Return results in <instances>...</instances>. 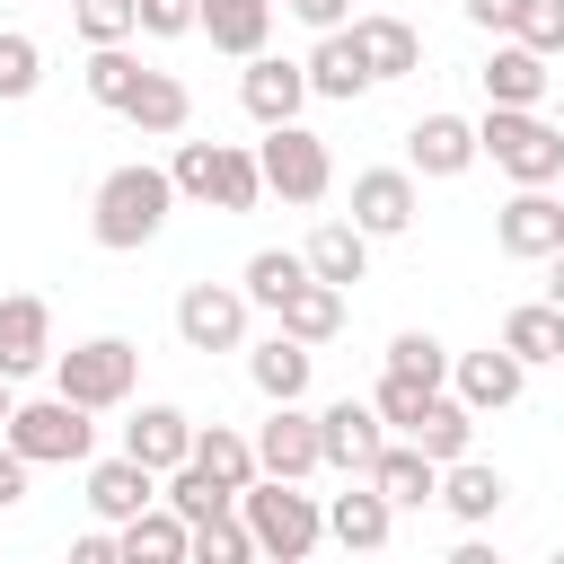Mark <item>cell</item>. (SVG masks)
<instances>
[{"instance_id": "1", "label": "cell", "mask_w": 564, "mask_h": 564, "mask_svg": "<svg viewBox=\"0 0 564 564\" xmlns=\"http://www.w3.org/2000/svg\"><path fill=\"white\" fill-rule=\"evenodd\" d=\"M167 212H176V176L150 167V159H132V167H106V176H97V194H88V238H97L106 256H132V247H150V238L167 229Z\"/></svg>"}, {"instance_id": "2", "label": "cell", "mask_w": 564, "mask_h": 564, "mask_svg": "<svg viewBox=\"0 0 564 564\" xmlns=\"http://www.w3.org/2000/svg\"><path fill=\"white\" fill-rule=\"evenodd\" d=\"M238 520L256 529V555H282V564L317 555V538H326V502L300 494V476H247L238 485Z\"/></svg>"}, {"instance_id": "3", "label": "cell", "mask_w": 564, "mask_h": 564, "mask_svg": "<svg viewBox=\"0 0 564 564\" xmlns=\"http://www.w3.org/2000/svg\"><path fill=\"white\" fill-rule=\"evenodd\" d=\"M476 159H494L511 185H555V176H564V132H555V115H538V106H485Z\"/></svg>"}, {"instance_id": "4", "label": "cell", "mask_w": 564, "mask_h": 564, "mask_svg": "<svg viewBox=\"0 0 564 564\" xmlns=\"http://www.w3.org/2000/svg\"><path fill=\"white\" fill-rule=\"evenodd\" d=\"M167 176H176L185 203H212V212H256V203H264L256 150H238V141H176Z\"/></svg>"}, {"instance_id": "5", "label": "cell", "mask_w": 564, "mask_h": 564, "mask_svg": "<svg viewBox=\"0 0 564 564\" xmlns=\"http://www.w3.org/2000/svg\"><path fill=\"white\" fill-rule=\"evenodd\" d=\"M256 176H264V194H282V203H326V185H335V159H326V141L291 115V123H264V141H256Z\"/></svg>"}, {"instance_id": "6", "label": "cell", "mask_w": 564, "mask_h": 564, "mask_svg": "<svg viewBox=\"0 0 564 564\" xmlns=\"http://www.w3.org/2000/svg\"><path fill=\"white\" fill-rule=\"evenodd\" d=\"M132 379H141V352H132L123 335H88V344L53 352V388H62L70 405H88V414L132 405Z\"/></svg>"}, {"instance_id": "7", "label": "cell", "mask_w": 564, "mask_h": 564, "mask_svg": "<svg viewBox=\"0 0 564 564\" xmlns=\"http://www.w3.org/2000/svg\"><path fill=\"white\" fill-rule=\"evenodd\" d=\"M35 467H88V449H97V423H88V405H70L62 388L53 397H26V405H9V423H0Z\"/></svg>"}, {"instance_id": "8", "label": "cell", "mask_w": 564, "mask_h": 564, "mask_svg": "<svg viewBox=\"0 0 564 564\" xmlns=\"http://www.w3.org/2000/svg\"><path fill=\"white\" fill-rule=\"evenodd\" d=\"M176 335H185V352H238V344H247V291H229V282H185V291H176Z\"/></svg>"}, {"instance_id": "9", "label": "cell", "mask_w": 564, "mask_h": 564, "mask_svg": "<svg viewBox=\"0 0 564 564\" xmlns=\"http://www.w3.org/2000/svg\"><path fill=\"white\" fill-rule=\"evenodd\" d=\"M379 449H388V423H379L370 397H335V405L317 414V458H326L335 476H370Z\"/></svg>"}, {"instance_id": "10", "label": "cell", "mask_w": 564, "mask_h": 564, "mask_svg": "<svg viewBox=\"0 0 564 564\" xmlns=\"http://www.w3.org/2000/svg\"><path fill=\"white\" fill-rule=\"evenodd\" d=\"M326 458H317V414L300 405V397H282L264 423H256V476H317Z\"/></svg>"}, {"instance_id": "11", "label": "cell", "mask_w": 564, "mask_h": 564, "mask_svg": "<svg viewBox=\"0 0 564 564\" xmlns=\"http://www.w3.org/2000/svg\"><path fill=\"white\" fill-rule=\"evenodd\" d=\"M494 247L520 256V264H546V256L564 247V203H555L546 185H520V194L494 212Z\"/></svg>"}, {"instance_id": "12", "label": "cell", "mask_w": 564, "mask_h": 564, "mask_svg": "<svg viewBox=\"0 0 564 564\" xmlns=\"http://www.w3.org/2000/svg\"><path fill=\"white\" fill-rule=\"evenodd\" d=\"M414 212H423L414 167H361V176H352V229H361V238H405Z\"/></svg>"}, {"instance_id": "13", "label": "cell", "mask_w": 564, "mask_h": 564, "mask_svg": "<svg viewBox=\"0 0 564 564\" xmlns=\"http://www.w3.org/2000/svg\"><path fill=\"white\" fill-rule=\"evenodd\" d=\"M159 502V467H141L132 449H115V458H88V511L106 520V529H123L132 511H150Z\"/></svg>"}, {"instance_id": "14", "label": "cell", "mask_w": 564, "mask_h": 564, "mask_svg": "<svg viewBox=\"0 0 564 564\" xmlns=\"http://www.w3.org/2000/svg\"><path fill=\"white\" fill-rule=\"evenodd\" d=\"M388 529H397V502H388L370 476H352V485L326 502V538H335L344 555H379V546H388Z\"/></svg>"}, {"instance_id": "15", "label": "cell", "mask_w": 564, "mask_h": 564, "mask_svg": "<svg viewBox=\"0 0 564 564\" xmlns=\"http://www.w3.org/2000/svg\"><path fill=\"white\" fill-rule=\"evenodd\" d=\"M238 106H247L256 123H291V115L308 106V70L282 62V53H247V70H238Z\"/></svg>"}, {"instance_id": "16", "label": "cell", "mask_w": 564, "mask_h": 564, "mask_svg": "<svg viewBox=\"0 0 564 564\" xmlns=\"http://www.w3.org/2000/svg\"><path fill=\"white\" fill-rule=\"evenodd\" d=\"M449 388H458L476 414H502V405H520L529 361H520V352H502V344H485V352H458V361H449Z\"/></svg>"}, {"instance_id": "17", "label": "cell", "mask_w": 564, "mask_h": 564, "mask_svg": "<svg viewBox=\"0 0 564 564\" xmlns=\"http://www.w3.org/2000/svg\"><path fill=\"white\" fill-rule=\"evenodd\" d=\"M0 370L26 379V370H53V308L35 291H9L0 300Z\"/></svg>"}, {"instance_id": "18", "label": "cell", "mask_w": 564, "mask_h": 564, "mask_svg": "<svg viewBox=\"0 0 564 564\" xmlns=\"http://www.w3.org/2000/svg\"><path fill=\"white\" fill-rule=\"evenodd\" d=\"M115 115H123L132 132H150V141H176V132L194 123V97H185V79H176V70H141V79H132V97H123Z\"/></svg>"}, {"instance_id": "19", "label": "cell", "mask_w": 564, "mask_h": 564, "mask_svg": "<svg viewBox=\"0 0 564 564\" xmlns=\"http://www.w3.org/2000/svg\"><path fill=\"white\" fill-rule=\"evenodd\" d=\"M405 167L414 176H467L476 167V123L467 115H423L405 132Z\"/></svg>"}, {"instance_id": "20", "label": "cell", "mask_w": 564, "mask_h": 564, "mask_svg": "<svg viewBox=\"0 0 564 564\" xmlns=\"http://www.w3.org/2000/svg\"><path fill=\"white\" fill-rule=\"evenodd\" d=\"M405 441H414L423 458H441V467H449V458H467V449H476V405H467L458 388H432V397H423V414L405 423Z\"/></svg>"}, {"instance_id": "21", "label": "cell", "mask_w": 564, "mask_h": 564, "mask_svg": "<svg viewBox=\"0 0 564 564\" xmlns=\"http://www.w3.org/2000/svg\"><path fill=\"white\" fill-rule=\"evenodd\" d=\"M458 529H485L502 502H511V485H502V467H485V458H449L441 467V494H432Z\"/></svg>"}, {"instance_id": "22", "label": "cell", "mask_w": 564, "mask_h": 564, "mask_svg": "<svg viewBox=\"0 0 564 564\" xmlns=\"http://www.w3.org/2000/svg\"><path fill=\"white\" fill-rule=\"evenodd\" d=\"M300 70H308V97H335V106H352L361 88H379V79H370V62H361V44H352V26H326V35H317V53H308Z\"/></svg>"}, {"instance_id": "23", "label": "cell", "mask_w": 564, "mask_h": 564, "mask_svg": "<svg viewBox=\"0 0 564 564\" xmlns=\"http://www.w3.org/2000/svg\"><path fill=\"white\" fill-rule=\"evenodd\" d=\"M476 79H485V106H546V88H555L546 53H529L520 35H511V44H494V62H485Z\"/></svg>"}, {"instance_id": "24", "label": "cell", "mask_w": 564, "mask_h": 564, "mask_svg": "<svg viewBox=\"0 0 564 564\" xmlns=\"http://www.w3.org/2000/svg\"><path fill=\"white\" fill-rule=\"evenodd\" d=\"M194 26L212 35V53L247 62V53H264V35H273V0H194Z\"/></svg>"}, {"instance_id": "25", "label": "cell", "mask_w": 564, "mask_h": 564, "mask_svg": "<svg viewBox=\"0 0 564 564\" xmlns=\"http://www.w3.org/2000/svg\"><path fill=\"white\" fill-rule=\"evenodd\" d=\"M308 370H317V344H300V335H264L256 352H247V379L264 388V405H282V397H308Z\"/></svg>"}, {"instance_id": "26", "label": "cell", "mask_w": 564, "mask_h": 564, "mask_svg": "<svg viewBox=\"0 0 564 564\" xmlns=\"http://www.w3.org/2000/svg\"><path fill=\"white\" fill-rule=\"evenodd\" d=\"M123 449L167 476V467H185V449H194V414H185V405H141V414L123 423Z\"/></svg>"}, {"instance_id": "27", "label": "cell", "mask_w": 564, "mask_h": 564, "mask_svg": "<svg viewBox=\"0 0 564 564\" xmlns=\"http://www.w3.org/2000/svg\"><path fill=\"white\" fill-rule=\"evenodd\" d=\"M370 485H379V494H388L397 511H423V502L441 494V458H423V449H414V441L397 432V441H388V449L370 458Z\"/></svg>"}, {"instance_id": "28", "label": "cell", "mask_w": 564, "mask_h": 564, "mask_svg": "<svg viewBox=\"0 0 564 564\" xmlns=\"http://www.w3.org/2000/svg\"><path fill=\"white\" fill-rule=\"evenodd\" d=\"M273 326H282V335H300V344H335V335H344V291L308 273V282H291V291H282Z\"/></svg>"}, {"instance_id": "29", "label": "cell", "mask_w": 564, "mask_h": 564, "mask_svg": "<svg viewBox=\"0 0 564 564\" xmlns=\"http://www.w3.org/2000/svg\"><path fill=\"white\" fill-rule=\"evenodd\" d=\"M185 546H194V529H185L167 502L132 511V520L115 529V555H123V564H185Z\"/></svg>"}, {"instance_id": "30", "label": "cell", "mask_w": 564, "mask_h": 564, "mask_svg": "<svg viewBox=\"0 0 564 564\" xmlns=\"http://www.w3.org/2000/svg\"><path fill=\"white\" fill-rule=\"evenodd\" d=\"M300 256H308V273H317V282H335V291H352V282L370 273V238H361L352 220H317Z\"/></svg>"}, {"instance_id": "31", "label": "cell", "mask_w": 564, "mask_h": 564, "mask_svg": "<svg viewBox=\"0 0 564 564\" xmlns=\"http://www.w3.org/2000/svg\"><path fill=\"white\" fill-rule=\"evenodd\" d=\"M352 44H361L370 79H405V70H423V35H414L405 18H352Z\"/></svg>"}, {"instance_id": "32", "label": "cell", "mask_w": 564, "mask_h": 564, "mask_svg": "<svg viewBox=\"0 0 564 564\" xmlns=\"http://www.w3.org/2000/svg\"><path fill=\"white\" fill-rule=\"evenodd\" d=\"M494 344H502V352H520L529 370H538V361H564V308H555V300H529V308H511V317H502V335H494Z\"/></svg>"}, {"instance_id": "33", "label": "cell", "mask_w": 564, "mask_h": 564, "mask_svg": "<svg viewBox=\"0 0 564 564\" xmlns=\"http://www.w3.org/2000/svg\"><path fill=\"white\" fill-rule=\"evenodd\" d=\"M185 458H194L203 476H220L229 494H238V485L256 476V441H247V432H229V423H212V432L194 423V449H185Z\"/></svg>"}, {"instance_id": "34", "label": "cell", "mask_w": 564, "mask_h": 564, "mask_svg": "<svg viewBox=\"0 0 564 564\" xmlns=\"http://www.w3.org/2000/svg\"><path fill=\"white\" fill-rule=\"evenodd\" d=\"M291 282H308V256H300V247H256L238 291H247V308H282V291H291Z\"/></svg>"}, {"instance_id": "35", "label": "cell", "mask_w": 564, "mask_h": 564, "mask_svg": "<svg viewBox=\"0 0 564 564\" xmlns=\"http://www.w3.org/2000/svg\"><path fill=\"white\" fill-rule=\"evenodd\" d=\"M159 502H167V511H176V520H185V529H194V520H203V511H229V502H238V494H229V485H220V476H203V467H194V458H185V467H167V485H159Z\"/></svg>"}, {"instance_id": "36", "label": "cell", "mask_w": 564, "mask_h": 564, "mask_svg": "<svg viewBox=\"0 0 564 564\" xmlns=\"http://www.w3.org/2000/svg\"><path fill=\"white\" fill-rule=\"evenodd\" d=\"M185 555H194V564H247V555H256V529L238 520V502H229V511H203Z\"/></svg>"}, {"instance_id": "37", "label": "cell", "mask_w": 564, "mask_h": 564, "mask_svg": "<svg viewBox=\"0 0 564 564\" xmlns=\"http://www.w3.org/2000/svg\"><path fill=\"white\" fill-rule=\"evenodd\" d=\"M388 370H397V379L441 388V379H449V344H441V335H423V326H405V335L388 344Z\"/></svg>"}, {"instance_id": "38", "label": "cell", "mask_w": 564, "mask_h": 564, "mask_svg": "<svg viewBox=\"0 0 564 564\" xmlns=\"http://www.w3.org/2000/svg\"><path fill=\"white\" fill-rule=\"evenodd\" d=\"M35 79H44V44H35V35H18V26H0V106L35 97Z\"/></svg>"}, {"instance_id": "39", "label": "cell", "mask_w": 564, "mask_h": 564, "mask_svg": "<svg viewBox=\"0 0 564 564\" xmlns=\"http://www.w3.org/2000/svg\"><path fill=\"white\" fill-rule=\"evenodd\" d=\"M132 79H141L132 44H88V97H97V106H123V97H132Z\"/></svg>"}, {"instance_id": "40", "label": "cell", "mask_w": 564, "mask_h": 564, "mask_svg": "<svg viewBox=\"0 0 564 564\" xmlns=\"http://www.w3.org/2000/svg\"><path fill=\"white\" fill-rule=\"evenodd\" d=\"M70 26H79V44H132L141 35L132 0H70Z\"/></svg>"}, {"instance_id": "41", "label": "cell", "mask_w": 564, "mask_h": 564, "mask_svg": "<svg viewBox=\"0 0 564 564\" xmlns=\"http://www.w3.org/2000/svg\"><path fill=\"white\" fill-rule=\"evenodd\" d=\"M502 35H520L529 53H564V0H520Z\"/></svg>"}, {"instance_id": "42", "label": "cell", "mask_w": 564, "mask_h": 564, "mask_svg": "<svg viewBox=\"0 0 564 564\" xmlns=\"http://www.w3.org/2000/svg\"><path fill=\"white\" fill-rule=\"evenodd\" d=\"M423 397H432V388H423V379H397V370H388V379H379V397H370V405H379V423H388V432H405V423H414V414H423Z\"/></svg>"}, {"instance_id": "43", "label": "cell", "mask_w": 564, "mask_h": 564, "mask_svg": "<svg viewBox=\"0 0 564 564\" xmlns=\"http://www.w3.org/2000/svg\"><path fill=\"white\" fill-rule=\"evenodd\" d=\"M141 35H194V0H132Z\"/></svg>"}, {"instance_id": "44", "label": "cell", "mask_w": 564, "mask_h": 564, "mask_svg": "<svg viewBox=\"0 0 564 564\" xmlns=\"http://www.w3.org/2000/svg\"><path fill=\"white\" fill-rule=\"evenodd\" d=\"M26 476H35V458L0 432V511H18V502H26Z\"/></svg>"}, {"instance_id": "45", "label": "cell", "mask_w": 564, "mask_h": 564, "mask_svg": "<svg viewBox=\"0 0 564 564\" xmlns=\"http://www.w3.org/2000/svg\"><path fill=\"white\" fill-rule=\"evenodd\" d=\"M282 9H291L300 26H317V35H326V26H344V9H352V0H282Z\"/></svg>"}, {"instance_id": "46", "label": "cell", "mask_w": 564, "mask_h": 564, "mask_svg": "<svg viewBox=\"0 0 564 564\" xmlns=\"http://www.w3.org/2000/svg\"><path fill=\"white\" fill-rule=\"evenodd\" d=\"M458 9H467V18H476V26H485V35H502V26H511V9H520V0H458Z\"/></svg>"}, {"instance_id": "47", "label": "cell", "mask_w": 564, "mask_h": 564, "mask_svg": "<svg viewBox=\"0 0 564 564\" xmlns=\"http://www.w3.org/2000/svg\"><path fill=\"white\" fill-rule=\"evenodd\" d=\"M70 564H115V529H88V538L70 546Z\"/></svg>"}, {"instance_id": "48", "label": "cell", "mask_w": 564, "mask_h": 564, "mask_svg": "<svg viewBox=\"0 0 564 564\" xmlns=\"http://www.w3.org/2000/svg\"><path fill=\"white\" fill-rule=\"evenodd\" d=\"M546 300H555V308H564V247H555V256H546Z\"/></svg>"}, {"instance_id": "49", "label": "cell", "mask_w": 564, "mask_h": 564, "mask_svg": "<svg viewBox=\"0 0 564 564\" xmlns=\"http://www.w3.org/2000/svg\"><path fill=\"white\" fill-rule=\"evenodd\" d=\"M9 405H18V379H9V370H0V423H9Z\"/></svg>"}, {"instance_id": "50", "label": "cell", "mask_w": 564, "mask_h": 564, "mask_svg": "<svg viewBox=\"0 0 564 564\" xmlns=\"http://www.w3.org/2000/svg\"><path fill=\"white\" fill-rule=\"evenodd\" d=\"M555 132H564V97H555Z\"/></svg>"}]
</instances>
